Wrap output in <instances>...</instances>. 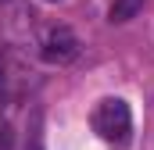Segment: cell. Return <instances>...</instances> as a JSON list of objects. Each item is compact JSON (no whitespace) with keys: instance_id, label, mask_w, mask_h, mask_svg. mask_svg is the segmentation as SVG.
<instances>
[{"instance_id":"3957f363","label":"cell","mask_w":154,"mask_h":150,"mask_svg":"<svg viewBox=\"0 0 154 150\" xmlns=\"http://www.w3.org/2000/svg\"><path fill=\"white\" fill-rule=\"evenodd\" d=\"M0 22L11 36H25L32 32V11L22 0H0Z\"/></svg>"},{"instance_id":"277c9868","label":"cell","mask_w":154,"mask_h":150,"mask_svg":"<svg viewBox=\"0 0 154 150\" xmlns=\"http://www.w3.org/2000/svg\"><path fill=\"white\" fill-rule=\"evenodd\" d=\"M25 150H43V111H39V107L29 111V125H25Z\"/></svg>"},{"instance_id":"8992f818","label":"cell","mask_w":154,"mask_h":150,"mask_svg":"<svg viewBox=\"0 0 154 150\" xmlns=\"http://www.w3.org/2000/svg\"><path fill=\"white\" fill-rule=\"evenodd\" d=\"M11 147H14V129L0 125V150H11Z\"/></svg>"},{"instance_id":"52a82bcc","label":"cell","mask_w":154,"mask_h":150,"mask_svg":"<svg viewBox=\"0 0 154 150\" xmlns=\"http://www.w3.org/2000/svg\"><path fill=\"white\" fill-rule=\"evenodd\" d=\"M7 104V68H4V61H0V107Z\"/></svg>"},{"instance_id":"5b68a950","label":"cell","mask_w":154,"mask_h":150,"mask_svg":"<svg viewBox=\"0 0 154 150\" xmlns=\"http://www.w3.org/2000/svg\"><path fill=\"white\" fill-rule=\"evenodd\" d=\"M140 7H143V0H115V4H111V22H129V18H136Z\"/></svg>"},{"instance_id":"6da1fadb","label":"cell","mask_w":154,"mask_h":150,"mask_svg":"<svg viewBox=\"0 0 154 150\" xmlns=\"http://www.w3.org/2000/svg\"><path fill=\"white\" fill-rule=\"evenodd\" d=\"M90 122H93V132L100 140H108V143H125L129 132H133V111H129V104L122 97L100 100Z\"/></svg>"},{"instance_id":"7a4b0ae2","label":"cell","mask_w":154,"mask_h":150,"mask_svg":"<svg viewBox=\"0 0 154 150\" xmlns=\"http://www.w3.org/2000/svg\"><path fill=\"white\" fill-rule=\"evenodd\" d=\"M39 54H43L47 64H68V61L79 57V36L68 29V25H54V29L43 36Z\"/></svg>"}]
</instances>
